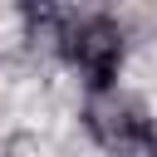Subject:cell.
Listing matches in <instances>:
<instances>
[{
    "mask_svg": "<svg viewBox=\"0 0 157 157\" xmlns=\"http://www.w3.org/2000/svg\"><path fill=\"white\" fill-rule=\"evenodd\" d=\"M83 128L113 157H142V152H152V113H147V103L137 93H128L118 83L113 88H88Z\"/></svg>",
    "mask_w": 157,
    "mask_h": 157,
    "instance_id": "1",
    "label": "cell"
},
{
    "mask_svg": "<svg viewBox=\"0 0 157 157\" xmlns=\"http://www.w3.org/2000/svg\"><path fill=\"white\" fill-rule=\"evenodd\" d=\"M59 54L83 74L88 88H113L123 54H128V39H123V25L113 15H74L64 39H59Z\"/></svg>",
    "mask_w": 157,
    "mask_h": 157,
    "instance_id": "2",
    "label": "cell"
},
{
    "mask_svg": "<svg viewBox=\"0 0 157 157\" xmlns=\"http://www.w3.org/2000/svg\"><path fill=\"white\" fill-rule=\"evenodd\" d=\"M20 15H25V39H29L34 49H39V44H44V49H59V39H64V29H69V20H74L69 10H54V5H25Z\"/></svg>",
    "mask_w": 157,
    "mask_h": 157,
    "instance_id": "3",
    "label": "cell"
},
{
    "mask_svg": "<svg viewBox=\"0 0 157 157\" xmlns=\"http://www.w3.org/2000/svg\"><path fill=\"white\" fill-rule=\"evenodd\" d=\"M152 157H157V128H152Z\"/></svg>",
    "mask_w": 157,
    "mask_h": 157,
    "instance_id": "4",
    "label": "cell"
}]
</instances>
